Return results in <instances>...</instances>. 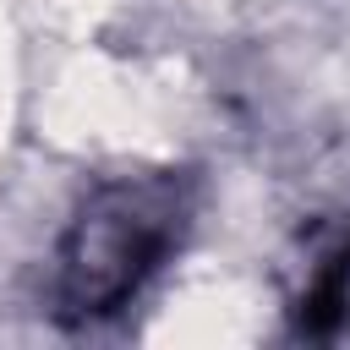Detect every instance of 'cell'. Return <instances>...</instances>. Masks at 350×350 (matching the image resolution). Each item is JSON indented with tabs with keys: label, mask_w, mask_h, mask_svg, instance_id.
Segmentation results:
<instances>
[{
	"label": "cell",
	"mask_w": 350,
	"mask_h": 350,
	"mask_svg": "<svg viewBox=\"0 0 350 350\" xmlns=\"http://www.w3.org/2000/svg\"><path fill=\"white\" fill-rule=\"evenodd\" d=\"M180 175H120L82 197L55 246V312L66 323H98L120 312L175 252L186 230Z\"/></svg>",
	"instance_id": "6da1fadb"
},
{
	"label": "cell",
	"mask_w": 350,
	"mask_h": 350,
	"mask_svg": "<svg viewBox=\"0 0 350 350\" xmlns=\"http://www.w3.org/2000/svg\"><path fill=\"white\" fill-rule=\"evenodd\" d=\"M345 312H350V230L312 262L295 317H301V334H334L345 323Z\"/></svg>",
	"instance_id": "7a4b0ae2"
}]
</instances>
